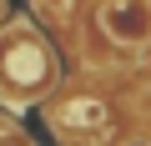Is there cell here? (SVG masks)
<instances>
[{
    "mask_svg": "<svg viewBox=\"0 0 151 146\" xmlns=\"http://www.w3.org/2000/svg\"><path fill=\"white\" fill-rule=\"evenodd\" d=\"M0 15H5V0H0Z\"/></svg>",
    "mask_w": 151,
    "mask_h": 146,
    "instance_id": "7a4b0ae2",
    "label": "cell"
},
{
    "mask_svg": "<svg viewBox=\"0 0 151 146\" xmlns=\"http://www.w3.org/2000/svg\"><path fill=\"white\" fill-rule=\"evenodd\" d=\"M101 25L121 45H141L151 35V0H111V5L101 10Z\"/></svg>",
    "mask_w": 151,
    "mask_h": 146,
    "instance_id": "6da1fadb",
    "label": "cell"
}]
</instances>
